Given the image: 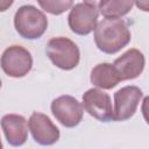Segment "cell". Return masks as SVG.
<instances>
[{"label": "cell", "mask_w": 149, "mask_h": 149, "mask_svg": "<svg viewBox=\"0 0 149 149\" xmlns=\"http://www.w3.org/2000/svg\"><path fill=\"white\" fill-rule=\"evenodd\" d=\"M130 30L122 19H104L94 29L97 48L108 55L119 52L130 42Z\"/></svg>", "instance_id": "cell-1"}, {"label": "cell", "mask_w": 149, "mask_h": 149, "mask_svg": "<svg viewBox=\"0 0 149 149\" xmlns=\"http://www.w3.org/2000/svg\"><path fill=\"white\" fill-rule=\"evenodd\" d=\"M14 27L21 37L36 40L45 33L48 28V19L37 7L33 5H23L14 15Z\"/></svg>", "instance_id": "cell-2"}, {"label": "cell", "mask_w": 149, "mask_h": 149, "mask_svg": "<svg viewBox=\"0 0 149 149\" xmlns=\"http://www.w3.org/2000/svg\"><path fill=\"white\" fill-rule=\"evenodd\" d=\"M45 54L55 66L65 71L74 69L80 61L78 45L64 36L49 40L45 47Z\"/></svg>", "instance_id": "cell-3"}, {"label": "cell", "mask_w": 149, "mask_h": 149, "mask_svg": "<svg viewBox=\"0 0 149 149\" xmlns=\"http://www.w3.org/2000/svg\"><path fill=\"white\" fill-rule=\"evenodd\" d=\"M98 2L84 1L73 5L68 16V23L72 33L85 36L95 29L98 23Z\"/></svg>", "instance_id": "cell-4"}, {"label": "cell", "mask_w": 149, "mask_h": 149, "mask_svg": "<svg viewBox=\"0 0 149 149\" xmlns=\"http://www.w3.org/2000/svg\"><path fill=\"white\" fill-rule=\"evenodd\" d=\"M0 65L2 71L12 78H22L33 68L31 54L21 45H10L1 55Z\"/></svg>", "instance_id": "cell-5"}, {"label": "cell", "mask_w": 149, "mask_h": 149, "mask_svg": "<svg viewBox=\"0 0 149 149\" xmlns=\"http://www.w3.org/2000/svg\"><path fill=\"white\" fill-rule=\"evenodd\" d=\"M50 109L56 120L66 128L78 126L83 119L84 109L81 104L72 95H61L52 100Z\"/></svg>", "instance_id": "cell-6"}, {"label": "cell", "mask_w": 149, "mask_h": 149, "mask_svg": "<svg viewBox=\"0 0 149 149\" xmlns=\"http://www.w3.org/2000/svg\"><path fill=\"white\" fill-rule=\"evenodd\" d=\"M143 97V92L135 85L123 86L114 93V109L113 120L126 121L130 119Z\"/></svg>", "instance_id": "cell-7"}, {"label": "cell", "mask_w": 149, "mask_h": 149, "mask_svg": "<svg viewBox=\"0 0 149 149\" xmlns=\"http://www.w3.org/2000/svg\"><path fill=\"white\" fill-rule=\"evenodd\" d=\"M83 109L101 122L113 120L112 100L108 93L99 88H90L83 94Z\"/></svg>", "instance_id": "cell-8"}, {"label": "cell", "mask_w": 149, "mask_h": 149, "mask_svg": "<svg viewBox=\"0 0 149 149\" xmlns=\"http://www.w3.org/2000/svg\"><path fill=\"white\" fill-rule=\"evenodd\" d=\"M28 127L34 141L41 146H52L61 137L58 127L54 125L48 115L40 112H34L30 115Z\"/></svg>", "instance_id": "cell-9"}, {"label": "cell", "mask_w": 149, "mask_h": 149, "mask_svg": "<svg viewBox=\"0 0 149 149\" xmlns=\"http://www.w3.org/2000/svg\"><path fill=\"white\" fill-rule=\"evenodd\" d=\"M144 65V55L135 48H132L123 52L113 63V66L116 70L121 81L137 78L143 72Z\"/></svg>", "instance_id": "cell-10"}, {"label": "cell", "mask_w": 149, "mask_h": 149, "mask_svg": "<svg viewBox=\"0 0 149 149\" xmlns=\"http://www.w3.org/2000/svg\"><path fill=\"white\" fill-rule=\"evenodd\" d=\"M1 128L7 142L13 147H21L28 139V121L20 114H6L1 119Z\"/></svg>", "instance_id": "cell-11"}, {"label": "cell", "mask_w": 149, "mask_h": 149, "mask_svg": "<svg viewBox=\"0 0 149 149\" xmlns=\"http://www.w3.org/2000/svg\"><path fill=\"white\" fill-rule=\"evenodd\" d=\"M90 80L95 87L102 90H112L121 81L116 70L111 63L97 64L91 71Z\"/></svg>", "instance_id": "cell-12"}, {"label": "cell", "mask_w": 149, "mask_h": 149, "mask_svg": "<svg viewBox=\"0 0 149 149\" xmlns=\"http://www.w3.org/2000/svg\"><path fill=\"white\" fill-rule=\"evenodd\" d=\"M134 2L128 0H101L98 10L105 19H121L130 12Z\"/></svg>", "instance_id": "cell-13"}, {"label": "cell", "mask_w": 149, "mask_h": 149, "mask_svg": "<svg viewBox=\"0 0 149 149\" xmlns=\"http://www.w3.org/2000/svg\"><path fill=\"white\" fill-rule=\"evenodd\" d=\"M38 5L41 6V8L52 15H59V14H63L64 12H66L68 9H71V7L73 6V2L70 1V0H66V1H38Z\"/></svg>", "instance_id": "cell-14"}, {"label": "cell", "mask_w": 149, "mask_h": 149, "mask_svg": "<svg viewBox=\"0 0 149 149\" xmlns=\"http://www.w3.org/2000/svg\"><path fill=\"white\" fill-rule=\"evenodd\" d=\"M13 5V0H0V12L7 10Z\"/></svg>", "instance_id": "cell-15"}, {"label": "cell", "mask_w": 149, "mask_h": 149, "mask_svg": "<svg viewBox=\"0 0 149 149\" xmlns=\"http://www.w3.org/2000/svg\"><path fill=\"white\" fill-rule=\"evenodd\" d=\"M0 149H2V142H1V139H0Z\"/></svg>", "instance_id": "cell-16"}, {"label": "cell", "mask_w": 149, "mask_h": 149, "mask_svg": "<svg viewBox=\"0 0 149 149\" xmlns=\"http://www.w3.org/2000/svg\"><path fill=\"white\" fill-rule=\"evenodd\" d=\"M0 88H1V79H0Z\"/></svg>", "instance_id": "cell-17"}]
</instances>
